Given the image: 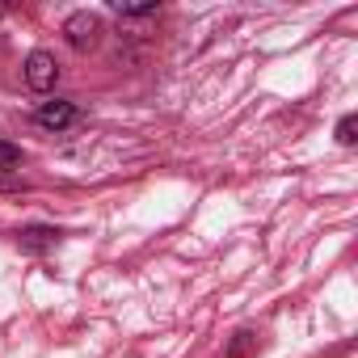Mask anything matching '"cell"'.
<instances>
[{
    "mask_svg": "<svg viewBox=\"0 0 358 358\" xmlns=\"http://www.w3.org/2000/svg\"><path fill=\"white\" fill-rule=\"evenodd\" d=\"M76 106L72 101H43L38 106V114H34V122L43 127V131H64V127H72L76 122Z\"/></svg>",
    "mask_w": 358,
    "mask_h": 358,
    "instance_id": "cell-3",
    "label": "cell"
},
{
    "mask_svg": "<svg viewBox=\"0 0 358 358\" xmlns=\"http://www.w3.org/2000/svg\"><path fill=\"white\" fill-rule=\"evenodd\" d=\"M262 350V341H257V333H249V329H241L236 337H232V345H228V358H245V354H257Z\"/></svg>",
    "mask_w": 358,
    "mask_h": 358,
    "instance_id": "cell-5",
    "label": "cell"
},
{
    "mask_svg": "<svg viewBox=\"0 0 358 358\" xmlns=\"http://www.w3.org/2000/svg\"><path fill=\"white\" fill-rule=\"evenodd\" d=\"M0 17H5V5H0Z\"/></svg>",
    "mask_w": 358,
    "mask_h": 358,
    "instance_id": "cell-8",
    "label": "cell"
},
{
    "mask_svg": "<svg viewBox=\"0 0 358 358\" xmlns=\"http://www.w3.org/2000/svg\"><path fill=\"white\" fill-rule=\"evenodd\" d=\"M64 34H68V43H72L76 51H89V47H97L101 22H97V13H72V17L64 22Z\"/></svg>",
    "mask_w": 358,
    "mask_h": 358,
    "instance_id": "cell-2",
    "label": "cell"
},
{
    "mask_svg": "<svg viewBox=\"0 0 358 358\" xmlns=\"http://www.w3.org/2000/svg\"><path fill=\"white\" fill-rule=\"evenodd\" d=\"M114 13H122V17H152V13H156V5H122V0H118Z\"/></svg>",
    "mask_w": 358,
    "mask_h": 358,
    "instance_id": "cell-7",
    "label": "cell"
},
{
    "mask_svg": "<svg viewBox=\"0 0 358 358\" xmlns=\"http://www.w3.org/2000/svg\"><path fill=\"white\" fill-rule=\"evenodd\" d=\"M354 131H358V114H345V118L337 122V143H341V148H350V143L358 139Z\"/></svg>",
    "mask_w": 358,
    "mask_h": 358,
    "instance_id": "cell-6",
    "label": "cell"
},
{
    "mask_svg": "<svg viewBox=\"0 0 358 358\" xmlns=\"http://www.w3.org/2000/svg\"><path fill=\"white\" fill-rule=\"evenodd\" d=\"M22 72H26V85H30L34 93H51L55 80H59V64H55L51 51H30V59H26Z\"/></svg>",
    "mask_w": 358,
    "mask_h": 358,
    "instance_id": "cell-1",
    "label": "cell"
},
{
    "mask_svg": "<svg viewBox=\"0 0 358 358\" xmlns=\"http://www.w3.org/2000/svg\"><path fill=\"white\" fill-rule=\"evenodd\" d=\"M17 245L26 253H47V249L59 245V232L55 228H26V232H17Z\"/></svg>",
    "mask_w": 358,
    "mask_h": 358,
    "instance_id": "cell-4",
    "label": "cell"
}]
</instances>
